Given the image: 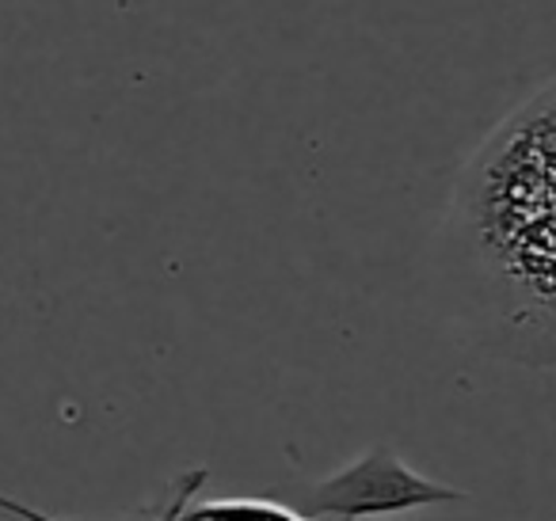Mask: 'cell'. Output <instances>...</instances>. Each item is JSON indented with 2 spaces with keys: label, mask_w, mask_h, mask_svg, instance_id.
<instances>
[{
  "label": "cell",
  "mask_w": 556,
  "mask_h": 521,
  "mask_svg": "<svg viewBox=\"0 0 556 521\" xmlns=\"http://www.w3.org/2000/svg\"><path fill=\"white\" fill-rule=\"evenodd\" d=\"M439 270L469 346L556 369V77L469 156L439 237Z\"/></svg>",
  "instance_id": "cell-1"
},
{
  "label": "cell",
  "mask_w": 556,
  "mask_h": 521,
  "mask_svg": "<svg viewBox=\"0 0 556 521\" xmlns=\"http://www.w3.org/2000/svg\"><path fill=\"white\" fill-rule=\"evenodd\" d=\"M206 483V468H194V472H184L176 483H172V498H168V506H164V521H179L184 518V510L191 506V498H194V491Z\"/></svg>",
  "instance_id": "cell-4"
},
{
  "label": "cell",
  "mask_w": 556,
  "mask_h": 521,
  "mask_svg": "<svg viewBox=\"0 0 556 521\" xmlns=\"http://www.w3.org/2000/svg\"><path fill=\"white\" fill-rule=\"evenodd\" d=\"M0 513H9V518H16V521H58V518H50V513L35 510V506L20 503V498H9V495H0ZM149 521H164V513H156V518H149Z\"/></svg>",
  "instance_id": "cell-5"
},
{
  "label": "cell",
  "mask_w": 556,
  "mask_h": 521,
  "mask_svg": "<svg viewBox=\"0 0 556 521\" xmlns=\"http://www.w3.org/2000/svg\"><path fill=\"white\" fill-rule=\"evenodd\" d=\"M465 491L450 483L427 480L408 468L389 445H378L355 465L340 468L320 480L298 503V513L309 521H363V518H396V513L427 510V506L465 503Z\"/></svg>",
  "instance_id": "cell-2"
},
{
  "label": "cell",
  "mask_w": 556,
  "mask_h": 521,
  "mask_svg": "<svg viewBox=\"0 0 556 521\" xmlns=\"http://www.w3.org/2000/svg\"><path fill=\"white\" fill-rule=\"evenodd\" d=\"M179 521H309L298 510H282L275 503H260V498H229V503H206V506H187Z\"/></svg>",
  "instance_id": "cell-3"
}]
</instances>
